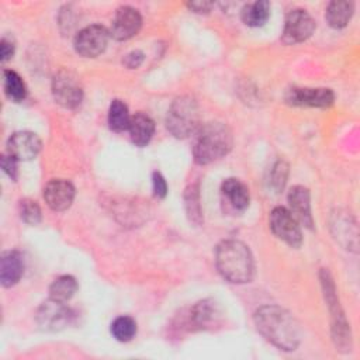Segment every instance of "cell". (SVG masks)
I'll return each instance as SVG.
<instances>
[{
  "instance_id": "6da1fadb",
  "label": "cell",
  "mask_w": 360,
  "mask_h": 360,
  "mask_svg": "<svg viewBox=\"0 0 360 360\" xmlns=\"http://www.w3.org/2000/svg\"><path fill=\"white\" fill-rule=\"evenodd\" d=\"M257 330L274 346L294 350L301 340V329L295 318L277 305H264L255 312Z\"/></svg>"
},
{
  "instance_id": "7a4b0ae2",
  "label": "cell",
  "mask_w": 360,
  "mask_h": 360,
  "mask_svg": "<svg viewBox=\"0 0 360 360\" xmlns=\"http://www.w3.org/2000/svg\"><path fill=\"white\" fill-rule=\"evenodd\" d=\"M215 263L218 271L231 283H248L253 277L255 264L249 248L239 240H224L217 246Z\"/></svg>"
},
{
  "instance_id": "3957f363",
  "label": "cell",
  "mask_w": 360,
  "mask_h": 360,
  "mask_svg": "<svg viewBox=\"0 0 360 360\" xmlns=\"http://www.w3.org/2000/svg\"><path fill=\"white\" fill-rule=\"evenodd\" d=\"M193 156L198 165H208L225 156L232 148V132L222 122H208L195 131Z\"/></svg>"
},
{
  "instance_id": "277c9868",
  "label": "cell",
  "mask_w": 360,
  "mask_h": 360,
  "mask_svg": "<svg viewBox=\"0 0 360 360\" xmlns=\"http://www.w3.org/2000/svg\"><path fill=\"white\" fill-rule=\"evenodd\" d=\"M166 127L177 138L194 135L200 128V108L197 101L187 96L176 98L167 111Z\"/></svg>"
},
{
  "instance_id": "5b68a950",
  "label": "cell",
  "mask_w": 360,
  "mask_h": 360,
  "mask_svg": "<svg viewBox=\"0 0 360 360\" xmlns=\"http://www.w3.org/2000/svg\"><path fill=\"white\" fill-rule=\"evenodd\" d=\"M322 285L325 291L326 302L332 312V335L333 340L336 343V347L340 350H350V329L346 322V318L343 316V312L339 307V301L335 292V285L328 276V273H322Z\"/></svg>"
},
{
  "instance_id": "8992f818",
  "label": "cell",
  "mask_w": 360,
  "mask_h": 360,
  "mask_svg": "<svg viewBox=\"0 0 360 360\" xmlns=\"http://www.w3.org/2000/svg\"><path fill=\"white\" fill-rule=\"evenodd\" d=\"M52 93L55 101L65 108L77 107L83 98V90L77 77L68 70H60L53 76Z\"/></svg>"
},
{
  "instance_id": "52a82bcc",
  "label": "cell",
  "mask_w": 360,
  "mask_h": 360,
  "mask_svg": "<svg viewBox=\"0 0 360 360\" xmlns=\"http://www.w3.org/2000/svg\"><path fill=\"white\" fill-rule=\"evenodd\" d=\"M270 228L273 233L292 248H298L302 242L298 221L284 207H276L270 214Z\"/></svg>"
},
{
  "instance_id": "ba28073f",
  "label": "cell",
  "mask_w": 360,
  "mask_h": 360,
  "mask_svg": "<svg viewBox=\"0 0 360 360\" xmlns=\"http://www.w3.org/2000/svg\"><path fill=\"white\" fill-rule=\"evenodd\" d=\"M110 32L105 30V27L93 24L82 31L75 38V49L79 55L84 58H94L100 55L108 42Z\"/></svg>"
},
{
  "instance_id": "9c48e42d",
  "label": "cell",
  "mask_w": 360,
  "mask_h": 360,
  "mask_svg": "<svg viewBox=\"0 0 360 360\" xmlns=\"http://www.w3.org/2000/svg\"><path fill=\"white\" fill-rule=\"evenodd\" d=\"M315 30L314 18L301 8L291 10L285 17L283 39L287 44H297L305 41Z\"/></svg>"
},
{
  "instance_id": "30bf717a",
  "label": "cell",
  "mask_w": 360,
  "mask_h": 360,
  "mask_svg": "<svg viewBox=\"0 0 360 360\" xmlns=\"http://www.w3.org/2000/svg\"><path fill=\"white\" fill-rule=\"evenodd\" d=\"M70 316V311L63 302L49 298L38 308L37 322L45 330H59L69 323Z\"/></svg>"
},
{
  "instance_id": "8fae6325",
  "label": "cell",
  "mask_w": 360,
  "mask_h": 360,
  "mask_svg": "<svg viewBox=\"0 0 360 360\" xmlns=\"http://www.w3.org/2000/svg\"><path fill=\"white\" fill-rule=\"evenodd\" d=\"M141 25H142V18L138 10L129 6H124V7H120L114 15L110 35L117 41H125L136 35Z\"/></svg>"
},
{
  "instance_id": "7c38bea8",
  "label": "cell",
  "mask_w": 360,
  "mask_h": 360,
  "mask_svg": "<svg viewBox=\"0 0 360 360\" xmlns=\"http://www.w3.org/2000/svg\"><path fill=\"white\" fill-rule=\"evenodd\" d=\"M41 150V139L30 131L14 132L7 142V153L17 160L34 159Z\"/></svg>"
},
{
  "instance_id": "4fadbf2b",
  "label": "cell",
  "mask_w": 360,
  "mask_h": 360,
  "mask_svg": "<svg viewBox=\"0 0 360 360\" xmlns=\"http://www.w3.org/2000/svg\"><path fill=\"white\" fill-rule=\"evenodd\" d=\"M44 198L53 211H63L75 198V187L68 180H51L44 188Z\"/></svg>"
},
{
  "instance_id": "5bb4252c",
  "label": "cell",
  "mask_w": 360,
  "mask_h": 360,
  "mask_svg": "<svg viewBox=\"0 0 360 360\" xmlns=\"http://www.w3.org/2000/svg\"><path fill=\"white\" fill-rule=\"evenodd\" d=\"M335 100L329 89H291L287 101L294 105L305 107H329Z\"/></svg>"
},
{
  "instance_id": "9a60e30c",
  "label": "cell",
  "mask_w": 360,
  "mask_h": 360,
  "mask_svg": "<svg viewBox=\"0 0 360 360\" xmlns=\"http://www.w3.org/2000/svg\"><path fill=\"white\" fill-rule=\"evenodd\" d=\"M288 204L290 212L292 217L307 228H312L314 221L311 215V202H309V191L302 186H295L288 193Z\"/></svg>"
},
{
  "instance_id": "2e32d148",
  "label": "cell",
  "mask_w": 360,
  "mask_h": 360,
  "mask_svg": "<svg viewBox=\"0 0 360 360\" xmlns=\"http://www.w3.org/2000/svg\"><path fill=\"white\" fill-rule=\"evenodd\" d=\"M24 273V260L17 250H8L1 256L0 281L4 287H11L21 278Z\"/></svg>"
},
{
  "instance_id": "e0dca14e",
  "label": "cell",
  "mask_w": 360,
  "mask_h": 360,
  "mask_svg": "<svg viewBox=\"0 0 360 360\" xmlns=\"http://www.w3.org/2000/svg\"><path fill=\"white\" fill-rule=\"evenodd\" d=\"M128 129L132 142L136 146H145L152 139V135L155 132V122L149 115L143 112H136L134 117H131Z\"/></svg>"
},
{
  "instance_id": "ac0fdd59",
  "label": "cell",
  "mask_w": 360,
  "mask_h": 360,
  "mask_svg": "<svg viewBox=\"0 0 360 360\" xmlns=\"http://www.w3.org/2000/svg\"><path fill=\"white\" fill-rule=\"evenodd\" d=\"M221 191L228 202L236 211H243L249 205V190L246 184H243L238 179H226L221 186Z\"/></svg>"
},
{
  "instance_id": "d6986e66",
  "label": "cell",
  "mask_w": 360,
  "mask_h": 360,
  "mask_svg": "<svg viewBox=\"0 0 360 360\" xmlns=\"http://www.w3.org/2000/svg\"><path fill=\"white\" fill-rule=\"evenodd\" d=\"M270 15V3L266 0H257L249 4H245L240 17L242 21L249 27H260L263 25Z\"/></svg>"
},
{
  "instance_id": "ffe728a7",
  "label": "cell",
  "mask_w": 360,
  "mask_h": 360,
  "mask_svg": "<svg viewBox=\"0 0 360 360\" xmlns=\"http://www.w3.org/2000/svg\"><path fill=\"white\" fill-rule=\"evenodd\" d=\"M354 4L352 1H332L326 8V21L333 28H343L353 15Z\"/></svg>"
},
{
  "instance_id": "44dd1931",
  "label": "cell",
  "mask_w": 360,
  "mask_h": 360,
  "mask_svg": "<svg viewBox=\"0 0 360 360\" xmlns=\"http://www.w3.org/2000/svg\"><path fill=\"white\" fill-rule=\"evenodd\" d=\"M77 290V283L72 276H60L49 287V298L60 302L69 301Z\"/></svg>"
},
{
  "instance_id": "7402d4cb",
  "label": "cell",
  "mask_w": 360,
  "mask_h": 360,
  "mask_svg": "<svg viewBox=\"0 0 360 360\" xmlns=\"http://www.w3.org/2000/svg\"><path fill=\"white\" fill-rule=\"evenodd\" d=\"M131 122V117L128 112V107L121 100H114L108 110V125L115 132H122L128 129Z\"/></svg>"
},
{
  "instance_id": "603a6c76",
  "label": "cell",
  "mask_w": 360,
  "mask_h": 360,
  "mask_svg": "<svg viewBox=\"0 0 360 360\" xmlns=\"http://www.w3.org/2000/svg\"><path fill=\"white\" fill-rule=\"evenodd\" d=\"M3 79L6 96L15 103L22 101L27 96V87L22 79L18 76V73H15L14 70H4Z\"/></svg>"
},
{
  "instance_id": "cb8c5ba5",
  "label": "cell",
  "mask_w": 360,
  "mask_h": 360,
  "mask_svg": "<svg viewBox=\"0 0 360 360\" xmlns=\"http://www.w3.org/2000/svg\"><path fill=\"white\" fill-rule=\"evenodd\" d=\"M218 316V309L215 302L210 300H204L198 302L193 309H191V319L197 326H207L212 323Z\"/></svg>"
},
{
  "instance_id": "d4e9b609",
  "label": "cell",
  "mask_w": 360,
  "mask_h": 360,
  "mask_svg": "<svg viewBox=\"0 0 360 360\" xmlns=\"http://www.w3.org/2000/svg\"><path fill=\"white\" fill-rule=\"evenodd\" d=\"M111 333L120 342L131 340L136 333V322L127 315L118 316L111 323Z\"/></svg>"
},
{
  "instance_id": "484cf974",
  "label": "cell",
  "mask_w": 360,
  "mask_h": 360,
  "mask_svg": "<svg viewBox=\"0 0 360 360\" xmlns=\"http://www.w3.org/2000/svg\"><path fill=\"white\" fill-rule=\"evenodd\" d=\"M184 201H186V211L194 224L201 222V204H200V193L197 186H190L184 193Z\"/></svg>"
},
{
  "instance_id": "4316f807",
  "label": "cell",
  "mask_w": 360,
  "mask_h": 360,
  "mask_svg": "<svg viewBox=\"0 0 360 360\" xmlns=\"http://www.w3.org/2000/svg\"><path fill=\"white\" fill-rule=\"evenodd\" d=\"M20 215L24 222L28 225H37L41 221V208L32 200H21L20 201Z\"/></svg>"
},
{
  "instance_id": "83f0119b",
  "label": "cell",
  "mask_w": 360,
  "mask_h": 360,
  "mask_svg": "<svg viewBox=\"0 0 360 360\" xmlns=\"http://www.w3.org/2000/svg\"><path fill=\"white\" fill-rule=\"evenodd\" d=\"M285 177H287V166L283 162H278L274 169H273V174H271V184L280 190L284 187L285 183Z\"/></svg>"
},
{
  "instance_id": "f1b7e54d",
  "label": "cell",
  "mask_w": 360,
  "mask_h": 360,
  "mask_svg": "<svg viewBox=\"0 0 360 360\" xmlns=\"http://www.w3.org/2000/svg\"><path fill=\"white\" fill-rule=\"evenodd\" d=\"M152 184H153V194L159 198H163L167 194V184L163 176L158 172L153 173L152 176Z\"/></svg>"
},
{
  "instance_id": "f546056e",
  "label": "cell",
  "mask_w": 360,
  "mask_h": 360,
  "mask_svg": "<svg viewBox=\"0 0 360 360\" xmlns=\"http://www.w3.org/2000/svg\"><path fill=\"white\" fill-rule=\"evenodd\" d=\"M1 167L8 174L10 179H17V159H14L11 155H3L1 156Z\"/></svg>"
},
{
  "instance_id": "4dcf8cb0",
  "label": "cell",
  "mask_w": 360,
  "mask_h": 360,
  "mask_svg": "<svg viewBox=\"0 0 360 360\" xmlns=\"http://www.w3.org/2000/svg\"><path fill=\"white\" fill-rule=\"evenodd\" d=\"M142 60H143V53L141 52V51H132V52H129L125 58H124V65L127 66V68H129V69H135V68H138L141 63H142Z\"/></svg>"
},
{
  "instance_id": "1f68e13d",
  "label": "cell",
  "mask_w": 360,
  "mask_h": 360,
  "mask_svg": "<svg viewBox=\"0 0 360 360\" xmlns=\"http://www.w3.org/2000/svg\"><path fill=\"white\" fill-rule=\"evenodd\" d=\"M14 53V45L13 42H10L8 39L3 38L0 42V55H1V60L6 62L7 59H10Z\"/></svg>"
},
{
  "instance_id": "d6a6232c",
  "label": "cell",
  "mask_w": 360,
  "mask_h": 360,
  "mask_svg": "<svg viewBox=\"0 0 360 360\" xmlns=\"http://www.w3.org/2000/svg\"><path fill=\"white\" fill-rule=\"evenodd\" d=\"M188 7L194 13H208L212 7V3L211 1H191V3H188Z\"/></svg>"
}]
</instances>
